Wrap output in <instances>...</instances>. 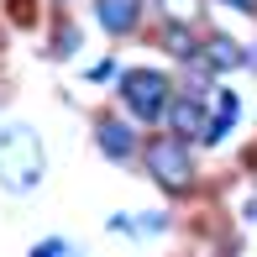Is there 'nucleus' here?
<instances>
[{"label":"nucleus","mask_w":257,"mask_h":257,"mask_svg":"<svg viewBox=\"0 0 257 257\" xmlns=\"http://www.w3.org/2000/svg\"><path fill=\"white\" fill-rule=\"evenodd\" d=\"M42 168H48V158H42V142L32 126H6L0 132V184H6L11 194H27L32 184L42 179Z\"/></svg>","instance_id":"obj_1"},{"label":"nucleus","mask_w":257,"mask_h":257,"mask_svg":"<svg viewBox=\"0 0 257 257\" xmlns=\"http://www.w3.org/2000/svg\"><path fill=\"white\" fill-rule=\"evenodd\" d=\"M147 168H153V179L163 189H173V194L194 184V163H189L184 137H158V142H147Z\"/></svg>","instance_id":"obj_2"},{"label":"nucleus","mask_w":257,"mask_h":257,"mask_svg":"<svg viewBox=\"0 0 257 257\" xmlns=\"http://www.w3.org/2000/svg\"><path fill=\"white\" fill-rule=\"evenodd\" d=\"M121 100H126L132 115L158 121L163 105H168V79H163L158 68H132V74H121Z\"/></svg>","instance_id":"obj_3"},{"label":"nucleus","mask_w":257,"mask_h":257,"mask_svg":"<svg viewBox=\"0 0 257 257\" xmlns=\"http://www.w3.org/2000/svg\"><path fill=\"white\" fill-rule=\"evenodd\" d=\"M95 142H100V153H105V158H132L137 137H132V126H126V121H115V115H105V121L95 126Z\"/></svg>","instance_id":"obj_4"},{"label":"nucleus","mask_w":257,"mask_h":257,"mask_svg":"<svg viewBox=\"0 0 257 257\" xmlns=\"http://www.w3.org/2000/svg\"><path fill=\"white\" fill-rule=\"evenodd\" d=\"M194 58H200V63L210 68V74H231V68L241 63V48H236L231 37H210V42H205V48L194 53Z\"/></svg>","instance_id":"obj_5"},{"label":"nucleus","mask_w":257,"mask_h":257,"mask_svg":"<svg viewBox=\"0 0 257 257\" xmlns=\"http://www.w3.org/2000/svg\"><path fill=\"white\" fill-rule=\"evenodd\" d=\"M137 0H95V16H100V27L105 32H132L137 27Z\"/></svg>","instance_id":"obj_6"},{"label":"nucleus","mask_w":257,"mask_h":257,"mask_svg":"<svg viewBox=\"0 0 257 257\" xmlns=\"http://www.w3.org/2000/svg\"><path fill=\"white\" fill-rule=\"evenodd\" d=\"M205 126H210V115H205V105L194 95H184L179 105H173V132L179 137H205Z\"/></svg>","instance_id":"obj_7"},{"label":"nucleus","mask_w":257,"mask_h":257,"mask_svg":"<svg viewBox=\"0 0 257 257\" xmlns=\"http://www.w3.org/2000/svg\"><path fill=\"white\" fill-rule=\"evenodd\" d=\"M231 126H236V95L226 89V95L215 100V115H210V126H205V142H220Z\"/></svg>","instance_id":"obj_8"},{"label":"nucleus","mask_w":257,"mask_h":257,"mask_svg":"<svg viewBox=\"0 0 257 257\" xmlns=\"http://www.w3.org/2000/svg\"><path fill=\"white\" fill-rule=\"evenodd\" d=\"M158 11L173 21V27H189V21H200L205 6H200V0H158Z\"/></svg>","instance_id":"obj_9"},{"label":"nucleus","mask_w":257,"mask_h":257,"mask_svg":"<svg viewBox=\"0 0 257 257\" xmlns=\"http://www.w3.org/2000/svg\"><path fill=\"white\" fill-rule=\"evenodd\" d=\"M74 48H79V32H74V27H63V32H58V42H53V53H58V58H68Z\"/></svg>","instance_id":"obj_10"},{"label":"nucleus","mask_w":257,"mask_h":257,"mask_svg":"<svg viewBox=\"0 0 257 257\" xmlns=\"http://www.w3.org/2000/svg\"><path fill=\"white\" fill-rule=\"evenodd\" d=\"M11 21H21V27L32 21V6H27V0H11Z\"/></svg>","instance_id":"obj_11"},{"label":"nucleus","mask_w":257,"mask_h":257,"mask_svg":"<svg viewBox=\"0 0 257 257\" xmlns=\"http://www.w3.org/2000/svg\"><path fill=\"white\" fill-rule=\"evenodd\" d=\"M63 252H68V247H63V241H42V247H37V252H32V257H63Z\"/></svg>","instance_id":"obj_12"},{"label":"nucleus","mask_w":257,"mask_h":257,"mask_svg":"<svg viewBox=\"0 0 257 257\" xmlns=\"http://www.w3.org/2000/svg\"><path fill=\"white\" fill-rule=\"evenodd\" d=\"M226 6H231V11H247V16H252V11H257V0H226Z\"/></svg>","instance_id":"obj_13"}]
</instances>
